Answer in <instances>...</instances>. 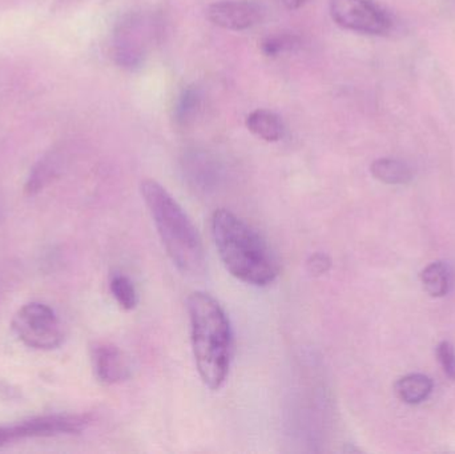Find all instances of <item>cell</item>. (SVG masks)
<instances>
[{
    "label": "cell",
    "instance_id": "obj_3",
    "mask_svg": "<svg viewBox=\"0 0 455 454\" xmlns=\"http://www.w3.org/2000/svg\"><path fill=\"white\" fill-rule=\"evenodd\" d=\"M140 191L163 247L176 268L187 275L204 272L202 237L180 204L162 184L152 179L141 181Z\"/></svg>",
    "mask_w": 455,
    "mask_h": 454
},
{
    "label": "cell",
    "instance_id": "obj_13",
    "mask_svg": "<svg viewBox=\"0 0 455 454\" xmlns=\"http://www.w3.org/2000/svg\"><path fill=\"white\" fill-rule=\"evenodd\" d=\"M246 128L257 138L275 143L283 135V125L280 117L267 109H256L246 117Z\"/></svg>",
    "mask_w": 455,
    "mask_h": 454
},
{
    "label": "cell",
    "instance_id": "obj_16",
    "mask_svg": "<svg viewBox=\"0 0 455 454\" xmlns=\"http://www.w3.org/2000/svg\"><path fill=\"white\" fill-rule=\"evenodd\" d=\"M299 37L291 34H280L267 36L261 42V51L267 56H277L299 47Z\"/></svg>",
    "mask_w": 455,
    "mask_h": 454
},
{
    "label": "cell",
    "instance_id": "obj_5",
    "mask_svg": "<svg viewBox=\"0 0 455 454\" xmlns=\"http://www.w3.org/2000/svg\"><path fill=\"white\" fill-rule=\"evenodd\" d=\"M91 424L90 415H44L0 426V447L29 439L79 434Z\"/></svg>",
    "mask_w": 455,
    "mask_h": 454
},
{
    "label": "cell",
    "instance_id": "obj_15",
    "mask_svg": "<svg viewBox=\"0 0 455 454\" xmlns=\"http://www.w3.org/2000/svg\"><path fill=\"white\" fill-rule=\"evenodd\" d=\"M112 296L124 311H132L139 303L138 291L130 277L122 274L112 275L109 282Z\"/></svg>",
    "mask_w": 455,
    "mask_h": 454
},
{
    "label": "cell",
    "instance_id": "obj_7",
    "mask_svg": "<svg viewBox=\"0 0 455 454\" xmlns=\"http://www.w3.org/2000/svg\"><path fill=\"white\" fill-rule=\"evenodd\" d=\"M152 36L151 21L141 15L125 16L115 29L112 45L115 61L123 68H139L144 63Z\"/></svg>",
    "mask_w": 455,
    "mask_h": 454
},
{
    "label": "cell",
    "instance_id": "obj_20",
    "mask_svg": "<svg viewBox=\"0 0 455 454\" xmlns=\"http://www.w3.org/2000/svg\"><path fill=\"white\" fill-rule=\"evenodd\" d=\"M286 10H299L307 4V0H277Z\"/></svg>",
    "mask_w": 455,
    "mask_h": 454
},
{
    "label": "cell",
    "instance_id": "obj_10",
    "mask_svg": "<svg viewBox=\"0 0 455 454\" xmlns=\"http://www.w3.org/2000/svg\"><path fill=\"white\" fill-rule=\"evenodd\" d=\"M435 391V381L425 373H409L398 378L395 392L406 405H419L427 402Z\"/></svg>",
    "mask_w": 455,
    "mask_h": 454
},
{
    "label": "cell",
    "instance_id": "obj_18",
    "mask_svg": "<svg viewBox=\"0 0 455 454\" xmlns=\"http://www.w3.org/2000/svg\"><path fill=\"white\" fill-rule=\"evenodd\" d=\"M438 362L449 380L455 381V346L451 341L443 340L435 348Z\"/></svg>",
    "mask_w": 455,
    "mask_h": 454
},
{
    "label": "cell",
    "instance_id": "obj_19",
    "mask_svg": "<svg viewBox=\"0 0 455 454\" xmlns=\"http://www.w3.org/2000/svg\"><path fill=\"white\" fill-rule=\"evenodd\" d=\"M307 271L315 276H323L331 268V259L326 253H315L307 259Z\"/></svg>",
    "mask_w": 455,
    "mask_h": 454
},
{
    "label": "cell",
    "instance_id": "obj_2",
    "mask_svg": "<svg viewBox=\"0 0 455 454\" xmlns=\"http://www.w3.org/2000/svg\"><path fill=\"white\" fill-rule=\"evenodd\" d=\"M211 228L219 256L233 277L254 287H267L277 279L280 268L275 253L245 221L230 211L219 210Z\"/></svg>",
    "mask_w": 455,
    "mask_h": 454
},
{
    "label": "cell",
    "instance_id": "obj_14",
    "mask_svg": "<svg viewBox=\"0 0 455 454\" xmlns=\"http://www.w3.org/2000/svg\"><path fill=\"white\" fill-rule=\"evenodd\" d=\"M200 109H202V93L195 85H191L183 90L179 96L173 117L179 125L187 127L196 120Z\"/></svg>",
    "mask_w": 455,
    "mask_h": 454
},
{
    "label": "cell",
    "instance_id": "obj_9",
    "mask_svg": "<svg viewBox=\"0 0 455 454\" xmlns=\"http://www.w3.org/2000/svg\"><path fill=\"white\" fill-rule=\"evenodd\" d=\"M92 367L96 378L106 386L122 383L130 378V365L122 349L114 344H96L92 348Z\"/></svg>",
    "mask_w": 455,
    "mask_h": 454
},
{
    "label": "cell",
    "instance_id": "obj_8",
    "mask_svg": "<svg viewBox=\"0 0 455 454\" xmlns=\"http://www.w3.org/2000/svg\"><path fill=\"white\" fill-rule=\"evenodd\" d=\"M265 11L251 0H221L208 7L207 16L215 26L229 31H243L261 23Z\"/></svg>",
    "mask_w": 455,
    "mask_h": 454
},
{
    "label": "cell",
    "instance_id": "obj_11",
    "mask_svg": "<svg viewBox=\"0 0 455 454\" xmlns=\"http://www.w3.org/2000/svg\"><path fill=\"white\" fill-rule=\"evenodd\" d=\"M419 282L430 298H445L453 287V271L446 261H433L422 269Z\"/></svg>",
    "mask_w": 455,
    "mask_h": 454
},
{
    "label": "cell",
    "instance_id": "obj_6",
    "mask_svg": "<svg viewBox=\"0 0 455 454\" xmlns=\"http://www.w3.org/2000/svg\"><path fill=\"white\" fill-rule=\"evenodd\" d=\"M329 11L337 26L365 35H387L392 19L373 0H331Z\"/></svg>",
    "mask_w": 455,
    "mask_h": 454
},
{
    "label": "cell",
    "instance_id": "obj_1",
    "mask_svg": "<svg viewBox=\"0 0 455 454\" xmlns=\"http://www.w3.org/2000/svg\"><path fill=\"white\" fill-rule=\"evenodd\" d=\"M187 309L197 372L203 383L218 391L227 381L233 356L232 325L226 311L210 293L189 295Z\"/></svg>",
    "mask_w": 455,
    "mask_h": 454
},
{
    "label": "cell",
    "instance_id": "obj_12",
    "mask_svg": "<svg viewBox=\"0 0 455 454\" xmlns=\"http://www.w3.org/2000/svg\"><path fill=\"white\" fill-rule=\"evenodd\" d=\"M371 173L379 183L387 186H405L413 180L414 173L411 165L393 157H381L371 165Z\"/></svg>",
    "mask_w": 455,
    "mask_h": 454
},
{
    "label": "cell",
    "instance_id": "obj_4",
    "mask_svg": "<svg viewBox=\"0 0 455 454\" xmlns=\"http://www.w3.org/2000/svg\"><path fill=\"white\" fill-rule=\"evenodd\" d=\"M12 330L24 346L37 351H52L64 340L60 320L52 308L42 303L21 307L13 316Z\"/></svg>",
    "mask_w": 455,
    "mask_h": 454
},
{
    "label": "cell",
    "instance_id": "obj_17",
    "mask_svg": "<svg viewBox=\"0 0 455 454\" xmlns=\"http://www.w3.org/2000/svg\"><path fill=\"white\" fill-rule=\"evenodd\" d=\"M55 162H52V160H44V162L40 163L35 168L34 172H32L31 178H29L28 183H27L26 191L29 195L39 192L51 180L53 173H55Z\"/></svg>",
    "mask_w": 455,
    "mask_h": 454
}]
</instances>
